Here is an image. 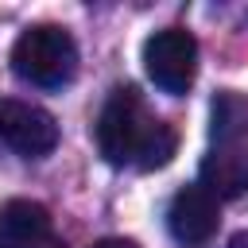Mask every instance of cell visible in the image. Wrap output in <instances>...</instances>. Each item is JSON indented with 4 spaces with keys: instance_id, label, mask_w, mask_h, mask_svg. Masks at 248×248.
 I'll return each mask as SVG.
<instances>
[{
    "instance_id": "cell-6",
    "label": "cell",
    "mask_w": 248,
    "mask_h": 248,
    "mask_svg": "<svg viewBox=\"0 0 248 248\" xmlns=\"http://www.w3.org/2000/svg\"><path fill=\"white\" fill-rule=\"evenodd\" d=\"M0 248H66L54 232L46 205L31 198H12L0 205Z\"/></svg>"
},
{
    "instance_id": "cell-5",
    "label": "cell",
    "mask_w": 248,
    "mask_h": 248,
    "mask_svg": "<svg viewBox=\"0 0 248 248\" xmlns=\"http://www.w3.org/2000/svg\"><path fill=\"white\" fill-rule=\"evenodd\" d=\"M217 221H221V202L205 194L198 182L182 186L167 205V229L182 248H202L217 232Z\"/></svg>"
},
{
    "instance_id": "cell-4",
    "label": "cell",
    "mask_w": 248,
    "mask_h": 248,
    "mask_svg": "<svg viewBox=\"0 0 248 248\" xmlns=\"http://www.w3.org/2000/svg\"><path fill=\"white\" fill-rule=\"evenodd\" d=\"M0 140L19 155L39 159L58 147V120L31 101L0 97Z\"/></svg>"
},
{
    "instance_id": "cell-8",
    "label": "cell",
    "mask_w": 248,
    "mask_h": 248,
    "mask_svg": "<svg viewBox=\"0 0 248 248\" xmlns=\"http://www.w3.org/2000/svg\"><path fill=\"white\" fill-rule=\"evenodd\" d=\"M248 136V97L236 89H221L209 101V140L217 147L240 143Z\"/></svg>"
},
{
    "instance_id": "cell-2",
    "label": "cell",
    "mask_w": 248,
    "mask_h": 248,
    "mask_svg": "<svg viewBox=\"0 0 248 248\" xmlns=\"http://www.w3.org/2000/svg\"><path fill=\"white\" fill-rule=\"evenodd\" d=\"M12 70H16V78H23L39 89H58L78 74V43L58 23H35L16 39Z\"/></svg>"
},
{
    "instance_id": "cell-9",
    "label": "cell",
    "mask_w": 248,
    "mask_h": 248,
    "mask_svg": "<svg viewBox=\"0 0 248 248\" xmlns=\"http://www.w3.org/2000/svg\"><path fill=\"white\" fill-rule=\"evenodd\" d=\"M89 248H140V244L136 240H124V236H105V240H97Z\"/></svg>"
},
{
    "instance_id": "cell-3",
    "label": "cell",
    "mask_w": 248,
    "mask_h": 248,
    "mask_svg": "<svg viewBox=\"0 0 248 248\" xmlns=\"http://www.w3.org/2000/svg\"><path fill=\"white\" fill-rule=\"evenodd\" d=\"M143 70L155 89L182 97L198 78V39L182 27H163L143 43Z\"/></svg>"
},
{
    "instance_id": "cell-7",
    "label": "cell",
    "mask_w": 248,
    "mask_h": 248,
    "mask_svg": "<svg viewBox=\"0 0 248 248\" xmlns=\"http://www.w3.org/2000/svg\"><path fill=\"white\" fill-rule=\"evenodd\" d=\"M198 186L205 194H213L217 202H229V198L248 194V147L244 143L213 147L202 159V167H198Z\"/></svg>"
},
{
    "instance_id": "cell-1",
    "label": "cell",
    "mask_w": 248,
    "mask_h": 248,
    "mask_svg": "<svg viewBox=\"0 0 248 248\" xmlns=\"http://www.w3.org/2000/svg\"><path fill=\"white\" fill-rule=\"evenodd\" d=\"M174 147H178V132L167 120L151 116L132 85H116L108 93L97 116V151L105 155V163L112 167L136 163L140 170H159L170 163Z\"/></svg>"
},
{
    "instance_id": "cell-10",
    "label": "cell",
    "mask_w": 248,
    "mask_h": 248,
    "mask_svg": "<svg viewBox=\"0 0 248 248\" xmlns=\"http://www.w3.org/2000/svg\"><path fill=\"white\" fill-rule=\"evenodd\" d=\"M229 248H248V232H236V236L229 240Z\"/></svg>"
}]
</instances>
